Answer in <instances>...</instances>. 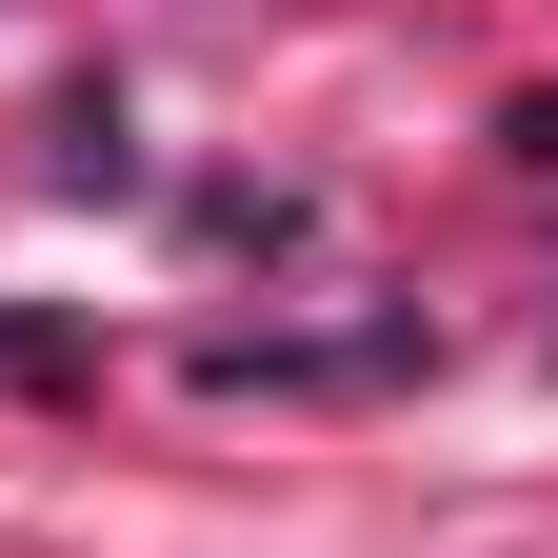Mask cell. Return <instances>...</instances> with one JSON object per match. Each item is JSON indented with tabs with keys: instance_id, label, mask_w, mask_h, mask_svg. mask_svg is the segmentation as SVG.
Returning <instances> with one entry per match:
<instances>
[]
</instances>
